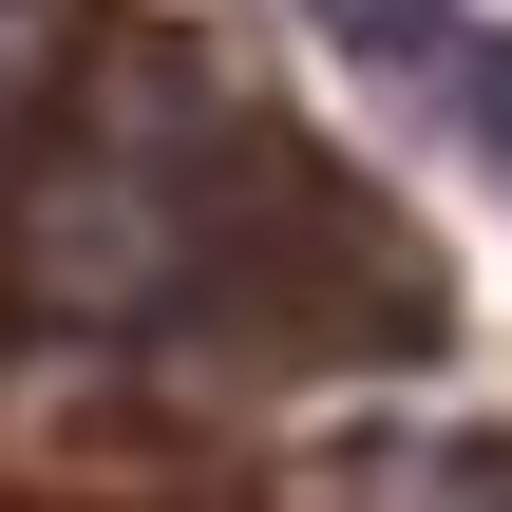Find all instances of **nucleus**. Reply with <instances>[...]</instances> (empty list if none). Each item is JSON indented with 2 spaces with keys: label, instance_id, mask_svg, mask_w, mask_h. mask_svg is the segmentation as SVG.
<instances>
[{
  "label": "nucleus",
  "instance_id": "obj_2",
  "mask_svg": "<svg viewBox=\"0 0 512 512\" xmlns=\"http://www.w3.org/2000/svg\"><path fill=\"white\" fill-rule=\"evenodd\" d=\"M323 38H342L361 76H399V95H437L456 133H494V152H512V38H475L456 0H323Z\"/></svg>",
  "mask_w": 512,
  "mask_h": 512
},
{
  "label": "nucleus",
  "instance_id": "obj_3",
  "mask_svg": "<svg viewBox=\"0 0 512 512\" xmlns=\"http://www.w3.org/2000/svg\"><path fill=\"white\" fill-rule=\"evenodd\" d=\"M57 76H76V0H0V133H19Z\"/></svg>",
  "mask_w": 512,
  "mask_h": 512
},
{
  "label": "nucleus",
  "instance_id": "obj_1",
  "mask_svg": "<svg viewBox=\"0 0 512 512\" xmlns=\"http://www.w3.org/2000/svg\"><path fill=\"white\" fill-rule=\"evenodd\" d=\"M228 152H247V95L209 38H76V95L57 133L19 152V209H0V285L19 323H152L190 304L209 228H228Z\"/></svg>",
  "mask_w": 512,
  "mask_h": 512
}]
</instances>
